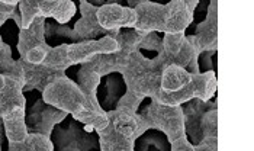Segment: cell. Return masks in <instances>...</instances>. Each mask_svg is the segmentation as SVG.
<instances>
[{
    "instance_id": "obj_10",
    "label": "cell",
    "mask_w": 254,
    "mask_h": 151,
    "mask_svg": "<svg viewBox=\"0 0 254 151\" xmlns=\"http://www.w3.org/2000/svg\"><path fill=\"white\" fill-rule=\"evenodd\" d=\"M68 113L63 112L57 108L45 103L42 96L38 97L37 103L26 113V127L31 134H41L45 137H51V132L56 125L61 124Z\"/></svg>"
},
{
    "instance_id": "obj_27",
    "label": "cell",
    "mask_w": 254,
    "mask_h": 151,
    "mask_svg": "<svg viewBox=\"0 0 254 151\" xmlns=\"http://www.w3.org/2000/svg\"><path fill=\"white\" fill-rule=\"evenodd\" d=\"M18 10H19L20 20H22L20 29H28L34 23V20L39 16L38 1H35V0H23V1H19Z\"/></svg>"
},
{
    "instance_id": "obj_34",
    "label": "cell",
    "mask_w": 254,
    "mask_h": 151,
    "mask_svg": "<svg viewBox=\"0 0 254 151\" xmlns=\"http://www.w3.org/2000/svg\"><path fill=\"white\" fill-rule=\"evenodd\" d=\"M6 138V134H4V127H3V121L0 118V146L3 149V140Z\"/></svg>"
},
{
    "instance_id": "obj_26",
    "label": "cell",
    "mask_w": 254,
    "mask_h": 151,
    "mask_svg": "<svg viewBox=\"0 0 254 151\" xmlns=\"http://www.w3.org/2000/svg\"><path fill=\"white\" fill-rule=\"evenodd\" d=\"M163 35L158 32H150L142 38L138 51L148 60H153L163 53Z\"/></svg>"
},
{
    "instance_id": "obj_18",
    "label": "cell",
    "mask_w": 254,
    "mask_h": 151,
    "mask_svg": "<svg viewBox=\"0 0 254 151\" xmlns=\"http://www.w3.org/2000/svg\"><path fill=\"white\" fill-rule=\"evenodd\" d=\"M39 16L53 19L59 25H67L77 13V6L71 0H41Z\"/></svg>"
},
{
    "instance_id": "obj_25",
    "label": "cell",
    "mask_w": 254,
    "mask_h": 151,
    "mask_svg": "<svg viewBox=\"0 0 254 151\" xmlns=\"http://www.w3.org/2000/svg\"><path fill=\"white\" fill-rule=\"evenodd\" d=\"M51 141L54 146V151H81L77 146L73 134L67 128L64 121L56 125L51 132Z\"/></svg>"
},
{
    "instance_id": "obj_7",
    "label": "cell",
    "mask_w": 254,
    "mask_h": 151,
    "mask_svg": "<svg viewBox=\"0 0 254 151\" xmlns=\"http://www.w3.org/2000/svg\"><path fill=\"white\" fill-rule=\"evenodd\" d=\"M45 18L38 16L28 29L19 31L18 51L20 60L28 64H42L51 51V47L45 41Z\"/></svg>"
},
{
    "instance_id": "obj_9",
    "label": "cell",
    "mask_w": 254,
    "mask_h": 151,
    "mask_svg": "<svg viewBox=\"0 0 254 151\" xmlns=\"http://www.w3.org/2000/svg\"><path fill=\"white\" fill-rule=\"evenodd\" d=\"M125 6L134 9L137 13V23L134 28L135 31L145 34H166L169 20V12L166 4L148 0H128Z\"/></svg>"
},
{
    "instance_id": "obj_12",
    "label": "cell",
    "mask_w": 254,
    "mask_h": 151,
    "mask_svg": "<svg viewBox=\"0 0 254 151\" xmlns=\"http://www.w3.org/2000/svg\"><path fill=\"white\" fill-rule=\"evenodd\" d=\"M98 22L105 31L134 29L137 23V13L134 9L122 4L121 1L109 0L108 4L98 9Z\"/></svg>"
},
{
    "instance_id": "obj_8",
    "label": "cell",
    "mask_w": 254,
    "mask_h": 151,
    "mask_svg": "<svg viewBox=\"0 0 254 151\" xmlns=\"http://www.w3.org/2000/svg\"><path fill=\"white\" fill-rule=\"evenodd\" d=\"M163 57L167 66H179L188 70L190 75H199L197 57L193 45L189 42L186 32L164 34L163 35Z\"/></svg>"
},
{
    "instance_id": "obj_5",
    "label": "cell",
    "mask_w": 254,
    "mask_h": 151,
    "mask_svg": "<svg viewBox=\"0 0 254 151\" xmlns=\"http://www.w3.org/2000/svg\"><path fill=\"white\" fill-rule=\"evenodd\" d=\"M109 124L98 132L100 151H134L138 124L135 115L122 111L106 112Z\"/></svg>"
},
{
    "instance_id": "obj_11",
    "label": "cell",
    "mask_w": 254,
    "mask_h": 151,
    "mask_svg": "<svg viewBox=\"0 0 254 151\" xmlns=\"http://www.w3.org/2000/svg\"><path fill=\"white\" fill-rule=\"evenodd\" d=\"M200 56L205 51H218V1H209L206 18L197 23L193 35H186Z\"/></svg>"
},
{
    "instance_id": "obj_6",
    "label": "cell",
    "mask_w": 254,
    "mask_h": 151,
    "mask_svg": "<svg viewBox=\"0 0 254 151\" xmlns=\"http://www.w3.org/2000/svg\"><path fill=\"white\" fill-rule=\"evenodd\" d=\"M42 100L63 112L71 115L74 119H78L86 111L92 109L77 83L67 76L48 84L42 92Z\"/></svg>"
},
{
    "instance_id": "obj_14",
    "label": "cell",
    "mask_w": 254,
    "mask_h": 151,
    "mask_svg": "<svg viewBox=\"0 0 254 151\" xmlns=\"http://www.w3.org/2000/svg\"><path fill=\"white\" fill-rule=\"evenodd\" d=\"M19 64L23 70V76H25L23 93L32 92V90H38L39 93H42L48 84H51L53 81L65 76L64 70L53 69L45 64L34 66V64H28L22 60H19Z\"/></svg>"
},
{
    "instance_id": "obj_16",
    "label": "cell",
    "mask_w": 254,
    "mask_h": 151,
    "mask_svg": "<svg viewBox=\"0 0 254 151\" xmlns=\"http://www.w3.org/2000/svg\"><path fill=\"white\" fill-rule=\"evenodd\" d=\"M127 93V84L121 73H112L100 78L98 87V100L102 111H115L118 102Z\"/></svg>"
},
{
    "instance_id": "obj_23",
    "label": "cell",
    "mask_w": 254,
    "mask_h": 151,
    "mask_svg": "<svg viewBox=\"0 0 254 151\" xmlns=\"http://www.w3.org/2000/svg\"><path fill=\"white\" fill-rule=\"evenodd\" d=\"M134 151H172V144L166 134L157 130H148L135 140Z\"/></svg>"
},
{
    "instance_id": "obj_32",
    "label": "cell",
    "mask_w": 254,
    "mask_h": 151,
    "mask_svg": "<svg viewBox=\"0 0 254 151\" xmlns=\"http://www.w3.org/2000/svg\"><path fill=\"white\" fill-rule=\"evenodd\" d=\"M193 151H218V138H203L197 146H193Z\"/></svg>"
},
{
    "instance_id": "obj_2",
    "label": "cell",
    "mask_w": 254,
    "mask_h": 151,
    "mask_svg": "<svg viewBox=\"0 0 254 151\" xmlns=\"http://www.w3.org/2000/svg\"><path fill=\"white\" fill-rule=\"evenodd\" d=\"M166 67L167 63L163 54L148 60L137 51L131 56L121 75L125 80L128 92H132L145 99L157 100L160 94L161 75Z\"/></svg>"
},
{
    "instance_id": "obj_19",
    "label": "cell",
    "mask_w": 254,
    "mask_h": 151,
    "mask_svg": "<svg viewBox=\"0 0 254 151\" xmlns=\"http://www.w3.org/2000/svg\"><path fill=\"white\" fill-rule=\"evenodd\" d=\"M1 121H3L7 144L22 143L29 134L28 127H26V108L25 106H18L7 113H4L1 116Z\"/></svg>"
},
{
    "instance_id": "obj_13",
    "label": "cell",
    "mask_w": 254,
    "mask_h": 151,
    "mask_svg": "<svg viewBox=\"0 0 254 151\" xmlns=\"http://www.w3.org/2000/svg\"><path fill=\"white\" fill-rule=\"evenodd\" d=\"M183 116H185V134L188 137V141L192 146H197L202 140V130H200V121L202 116L208 111L218 109L216 100H208L203 102L200 99H192L182 105Z\"/></svg>"
},
{
    "instance_id": "obj_20",
    "label": "cell",
    "mask_w": 254,
    "mask_h": 151,
    "mask_svg": "<svg viewBox=\"0 0 254 151\" xmlns=\"http://www.w3.org/2000/svg\"><path fill=\"white\" fill-rule=\"evenodd\" d=\"M100 78H102L100 76L96 75L92 70H89V69H86V67H83V66H77L76 77L73 78L77 83L80 90L86 96L89 106L95 111H102L98 100V87L100 84Z\"/></svg>"
},
{
    "instance_id": "obj_28",
    "label": "cell",
    "mask_w": 254,
    "mask_h": 151,
    "mask_svg": "<svg viewBox=\"0 0 254 151\" xmlns=\"http://www.w3.org/2000/svg\"><path fill=\"white\" fill-rule=\"evenodd\" d=\"M200 130L203 138H218V109L208 111L202 116Z\"/></svg>"
},
{
    "instance_id": "obj_24",
    "label": "cell",
    "mask_w": 254,
    "mask_h": 151,
    "mask_svg": "<svg viewBox=\"0 0 254 151\" xmlns=\"http://www.w3.org/2000/svg\"><path fill=\"white\" fill-rule=\"evenodd\" d=\"M7 151H54V146L50 137L29 132L22 143L9 144Z\"/></svg>"
},
{
    "instance_id": "obj_17",
    "label": "cell",
    "mask_w": 254,
    "mask_h": 151,
    "mask_svg": "<svg viewBox=\"0 0 254 151\" xmlns=\"http://www.w3.org/2000/svg\"><path fill=\"white\" fill-rule=\"evenodd\" d=\"M18 106L26 108L23 83L9 76L0 75V118Z\"/></svg>"
},
{
    "instance_id": "obj_22",
    "label": "cell",
    "mask_w": 254,
    "mask_h": 151,
    "mask_svg": "<svg viewBox=\"0 0 254 151\" xmlns=\"http://www.w3.org/2000/svg\"><path fill=\"white\" fill-rule=\"evenodd\" d=\"M64 124L67 125V128L73 134L77 146L81 151H100V144H99V135L98 132H87L84 131L83 124H80L76 121L71 115H67V118L64 119Z\"/></svg>"
},
{
    "instance_id": "obj_35",
    "label": "cell",
    "mask_w": 254,
    "mask_h": 151,
    "mask_svg": "<svg viewBox=\"0 0 254 151\" xmlns=\"http://www.w3.org/2000/svg\"><path fill=\"white\" fill-rule=\"evenodd\" d=\"M0 151H3V149H1V146H0Z\"/></svg>"
},
{
    "instance_id": "obj_21",
    "label": "cell",
    "mask_w": 254,
    "mask_h": 151,
    "mask_svg": "<svg viewBox=\"0 0 254 151\" xmlns=\"http://www.w3.org/2000/svg\"><path fill=\"white\" fill-rule=\"evenodd\" d=\"M45 41L51 48H56L60 45H70L84 42L81 38L74 32L73 28H68L67 25H59L54 20H45Z\"/></svg>"
},
{
    "instance_id": "obj_4",
    "label": "cell",
    "mask_w": 254,
    "mask_h": 151,
    "mask_svg": "<svg viewBox=\"0 0 254 151\" xmlns=\"http://www.w3.org/2000/svg\"><path fill=\"white\" fill-rule=\"evenodd\" d=\"M118 50V42L111 37H105L96 41H84L78 44L60 45L51 48L42 64L67 72L71 67L81 66L90 61L99 54H111Z\"/></svg>"
},
{
    "instance_id": "obj_1",
    "label": "cell",
    "mask_w": 254,
    "mask_h": 151,
    "mask_svg": "<svg viewBox=\"0 0 254 151\" xmlns=\"http://www.w3.org/2000/svg\"><path fill=\"white\" fill-rule=\"evenodd\" d=\"M216 89L215 72L190 75L188 70L172 64L163 70L157 102L169 106H182L192 99L208 102L215 97Z\"/></svg>"
},
{
    "instance_id": "obj_30",
    "label": "cell",
    "mask_w": 254,
    "mask_h": 151,
    "mask_svg": "<svg viewBox=\"0 0 254 151\" xmlns=\"http://www.w3.org/2000/svg\"><path fill=\"white\" fill-rule=\"evenodd\" d=\"M216 53L218 51H205L197 57V66L200 73H208V72L216 73Z\"/></svg>"
},
{
    "instance_id": "obj_31",
    "label": "cell",
    "mask_w": 254,
    "mask_h": 151,
    "mask_svg": "<svg viewBox=\"0 0 254 151\" xmlns=\"http://www.w3.org/2000/svg\"><path fill=\"white\" fill-rule=\"evenodd\" d=\"M19 1L18 0H13V1H0V28L4 25V22L7 19H10V16L13 15V12L16 10Z\"/></svg>"
},
{
    "instance_id": "obj_15",
    "label": "cell",
    "mask_w": 254,
    "mask_h": 151,
    "mask_svg": "<svg viewBox=\"0 0 254 151\" xmlns=\"http://www.w3.org/2000/svg\"><path fill=\"white\" fill-rule=\"evenodd\" d=\"M78 7H80V19L76 20L73 28L78 37L83 41H96L105 37L112 38L114 32L105 31L99 25L98 7L90 4L87 0H81L78 3Z\"/></svg>"
},
{
    "instance_id": "obj_3",
    "label": "cell",
    "mask_w": 254,
    "mask_h": 151,
    "mask_svg": "<svg viewBox=\"0 0 254 151\" xmlns=\"http://www.w3.org/2000/svg\"><path fill=\"white\" fill-rule=\"evenodd\" d=\"M138 124L137 138L148 130H157L166 134L170 144L186 137L185 134V116L182 106H169L157 100H151L139 106L135 115Z\"/></svg>"
},
{
    "instance_id": "obj_33",
    "label": "cell",
    "mask_w": 254,
    "mask_h": 151,
    "mask_svg": "<svg viewBox=\"0 0 254 151\" xmlns=\"http://www.w3.org/2000/svg\"><path fill=\"white\" fill-rule=\"evenodd\" d=\"M172 151H193V146L188 141V137H182L172 144Z\"/></svg>"
},
{
    "instance_id": "obj_29",
    "label": "cell",
    "mask_w": 254,
    "mask_h": 151,
    "mask_svg": "<svg viewBox=\"0 0 254 151\" xmlns=\"http://www.w3.org/2000/svg\"><path fill=\"white\" fill-rule=\"evenodd\" d=\"M145 100V97L142 96H138V94L132 93V92H128L124 94V97L118 102L117 111H122V112L132 113V115H137L139 106L142 105V102Z\"/></svg>"
}]
</instances>
